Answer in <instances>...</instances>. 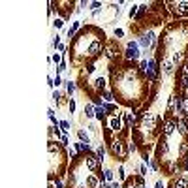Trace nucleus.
<instances>
[{
	"mask_svg": "<svg viewBox=\"0 0 188 188\" xmlns=\"http://www.w3.org/2000/svg\"><path fill=\"white\" fill-rule=\"evenodd\" d=\"M173 188H188V177H179L175 181Z\"/></svg>",
	"mask_w": 188,
	"mask_h": 188,
	"instance_id": "1a4fd4ad",
	"label": "nucleus"
},
{
	"mask_svg": "<svg viewBox=\"0 0 188 188\" xmlns=\"http://www.w3.org/2000/svg\"><path fill=\"white\" fill-rule=\"evenodd\" d=\"M115 36H119V38H122V36H124V30L117 28V30H115Z\"/></svg>",
	"mask_w": 188,
	"mask_h": 188,
	"instance_id": "7c9ffc66",
	"label": "nucleus"
},
{
	"mask_svg": "<svg viewBox=\"0 0 188 188\" xmlns=\"http://www.w3.org/2000/svg\"><path fill=\"white\" fill-rule=\"evenodd\" d=\"M75 88H77V85H75L74 81H66V90H68V94L75 92Z\"/></svg>",
	"mask_w": 188,
	"mask_h": 188,
	"instance_id": "2eb2a0df",
	"label": "nucleus"
},
{
	"mask_svg": "<svg viewBox=\"0 0 188 188\" xmlns=\"http://www.w3.org/2000/svg\"><path fill=\"white\" fill-rule=\"evenodd\" d=\"M171 6H175L173 10H175L177 15H186L188 13V2H177V4H171Z\"/></svg>",
	"mask_w": 188,
	"mask_h": 188,
	"instance_id": "423d86ee",
	"label": "nucleus"
},
{
	"mask_svg": "<svg viewBox=\"0 0 188 188\" xmlns=\"http://www.w3.org/2000/svg\"><path fill=\"white\" fill-rule=\"evenodd\" d=\"M179 75H182V77H188V62H186V64L181 68V71H179Z\"/></svg>",
	"mask_w": 188,
	"mask_h": 188,
	"instance_id": "aec40b11",
	"label": "nucleus"
},
{
	"mask_svg": "<svg viewBox=\"0 0 188 188\" xmlns=\"http://www.w3.org/2000/svg\"><path fill=\"white\" fill-rule=\"evenodd\" d=\"M79 26H81V23H79V21H75V23L71 25V28H68V36H70V38H71V36H74L75 32H77V28H79Z\"/></svg>",
	"mask_w": 188,
	"mask_h": 188,
	"instance_id": "4468645a",
	"label": "nucleus"
},
{
	"mask_svg": "<svg viewBox=\"0 0 188 188\" xmlns=\"http://www.w3.org/2000/svg\"><path fill=\"white\" fill-rule=\"evenodd\" d=\"M59 85H62V77H60V75H57V77L53 79V87H59Z\"/></svg>",
	"mask_w": 188,
	"mask_h": 188,
	"instance_id": "5701e85b",
	"label": "nucleus"
},
{
	"mask_svg": "<svg viewBox=\"0 0 188 188\" xmlns=\"http://www.w3.org/2000/svg\"><path fill=\"white\" fill-rule=\"evenodd\" d=\"M77 137H79V141H83V143H90V139H88V134L85 132V130H81V128L77 130Z\"/></svg>",
	"mask_w": 188,
	"mask_h": 188,
	"instance_id": "9b49d317",
	"label": "nucleus"
},
{
	"mask_svg": "<svg viewBox=\"0 0 188 188\" xmlns=\"http://www.w3.org/2000/svg\"><path fill=\"white\" fill-rule=\"evenodd\" d=\"M102 96H104V100L109 104V102H113V92H109V90H104L102 92Z\"/></svg>",
	"mask_w": 188,
	"mask_h": 188,
	"instance_id": "dca6fc26",
	"label": "nucleus"
},
{
	"mask_svg": "<svg viewBox=\"0 0 188 188\" xmlns=\"http://www.w3.org/2000/svg\"><path fill=\"white\" fill-rule=\"evenodd\" d=\"M104 117H105V109H104L102 105H98V107H96V119H98V120H104Z\"/></svg>",
	"mask_w": 188,
	"mask_h": 188,
	"instance_id": "ddd939ff",
	"label": "nucleus"
},
{
	"mask_svg": "<svg viewBox=\"0 0 188 188\" xmlns=\"http://www.w3.org/2000/svg\"><path fill=\"white\" fill-rule=\"evenodd\" d=\"M85 117H87V119L96 117V105H92V104H87V105H85Z\"/></svg>",
	"mask_w": 188,
	"mask_h": 188,
	"instance_id": "6e6552de",
	"label": "nucleus"
},
{
	"mask_svg": "<svg viewBox=\"0 0 188 188\" xmlns=\"http://www.w3.org/2000/svg\"><path fill=\"white\" fill-rule=\"evenodd\" d=\"M154 188H164V182L162 181H158V182H156V186Z\"/></svg>",
	"mask_w": 188,
	"mask_h": 188,
	"instance_id": "473e14b6",
	"label": "nucleus"
},
{
	"mask_svg": "<svg viewBox=\"0 0 188 188\" xmlns=\"http://www.w3.org/2000/svg\"><path fill=\"white\" fill-rule=\"evenodd\" d=\"M136 8H137V6H132V8H130V17H134V15H136V11H137Z\"/></svg>",
	"mask_w": 188,
	"mask_h": 188,
	"instance_id": "2f4dec72",
	"label": "nucleus"
},
{
	"mask_svg": "<svg viewBox=\"0 0 188 188\" xmlns=\"http://www.w3.org/2000/svg\"><path fill=\"white\" fill-rule=\"evenodd\" d=\"M104 179L107 182H113V171H111V169H105V171H104Z\"/></svg>",
	"mask_w": 188,
	"mask_h": 188,
	"instance_id": "f3484780",
	"label": "nucleus"
},
{
	"mask_svg": "<svg viewBox=\"0 0 188 188\" xmlns=\"http://www.w3.org/2000/svg\"><path fill=\"white\" fill-rule=\"evenodd\" d=\"M109 130L111 132H120V130H122V122H120L119 117H111L109 119Z\"/></svg>",
	"mask_w": 188,
	"mask_h": 188,
	"instance_id": "0eeeda50",
	"label": "nucleus"
},
{
	"mask_svg": "<svg viewBox=\"0 0 188 188\" xmlns=\"http://www.w3.org/2000/svg\"><path fill=\"white\" fill-rule=\"evenodd\" d=\"M104 154H105V149H104V147H102V145L96 147V156H98V158L102 160V158H104Z\"/></svg>",
	"mask_w": 188,
	"mask_h": 188,
	"instance_id": "a211bd4d",
	"label": "nucleus"
},
{
	"mask_svg": "<svg viewBox=\"0 0 188 188\" xmlns=\"http://www.w3.org/2000/svg\"><path fill=\"white\" fill-rule=\"evenodd\" d=\"M124 120H126V126H130V128L136 124V117L132 113H124Z\"/></svg>",
	"mask_w": 188,
	"mask_h": 188,
	"instance_id": "f8f14e48",
	"label": "nucleus"
},
{
	"mask_svg": "<svg viewBox=\"0 0 188 188\" xmlns=\"http://www.w3.org/2000/svg\"><path fill=\"white\" fill-rule=\"evenodd\" d=\"M59 126L62 128V132H68V130H70V122H68V120H60Z\"/></svg>",
	"mask_w": 188,
	"mask_h": 188,
	"instance_id": "6ab92c4d",
	"label": "nucleus"
},
{
	"mask_svg": "<svg viewBox=\"0 0 188 188\" xmlns=\"http://www.w3.org/2000/svg\"><path fill=\"white\" fill-rule=\"evenodd\" d=\"M53 62H55V64H60L62 62V59H60V55H53V59H51Z\"/></svg>",
	"mask_w": 188,
	"mask_h": 188,
	"instance_id": "bb28decb",
	"label": "nucleus"
},
{
	"mask_svg": "<svg viewBox=\"0 0 188 188\" xmlns=\"http://www.w3.org/2000/svg\"><path fill=\"white\" fill-rule=\"evenodd\" d=\"M68 109H70V113H74V111H75V100H70L68 102Z\"/></svg>",
	"mask_w": 188,
	"mask_h": 188,
	"instance_id": "b1692460",
	"label": "nucleus"
},
{
	"mask_svg": "<svg viewBox=\"0 0 188 188\" xmlns=\"http://www.w3.org/2000/svg\"><path fill=\"white\" fill-rule=\"evenodd\" d=\"M100 162L102 160L98 158V156H94V154L87 156V168L90 169V171H98V169H100Z\"/></svg>",
	"mask_w": 188,
	"mask_h": 188,
	"instance_id": "20e7f679",
	"label": "nucleus"
},
{
	"mask_svg": "<svg viewBox=\"0 0 188 188\" xmlns=\"http://www.w3.org/2000/svg\"><path fill=\"white\" fill-rule=\"evenodd\" d=\"M119 177L122 179V181H124V179H126V173H124V168H122V165H120V168H119Z\"/></svg>",
	"mask_w": 188,
	"mask_h": 188,
	"instance_id": "a878e982",
	"label": "nucleus"
},
{
	"mask_svg": "<svg viewBox=\"0 0 188 188\" xmlns=\"http://www.w3.org/2000/svg\"><path fill=\"white\" fill-rule=\"evenodd\" d=\"M139 173H141V177H145V175H147V165H145V164H141V165H139Z\"/></svg>",
	"mask_w": 188,
	"mask_h": 188,
	"instance_id": "393cba45",
	"label": "nucleus"
},
{
	"mask_svg": "<svg viewBox=\"0 0 188 188\" xmlns=\"http://www.w3.org/2000/svg\"><path fill=\"white\" fill-rule=\"evenodd\" d=\"M60 98H62V96H60V92H57V90L53 92V100H55V102H60Z\"/></svg>",
	"mask_w": 188,
	"mask_h": 188,
	"instance_id": "cd10ccee",
	"label": "nucleus"
},
{
	"mask_svg": "<svg viewBox=\"0 0 188 188\" xmlns=\"http://www.w3.org/2000/svg\"><path fill=\"white\" fill-rule=\"evenodd\" d=\"M173 68H175V62L165 59L164 60V71H165V74H173Z\"/></svg>",
	"mask_w": 188,
	"mask_h": 188,
	"instance_id": "9d476101",
	"label": "nucleus"
},
{
	"mask_svg": "<svg viewBox=\"0 0 188 188\" xmlns=\"http://www.w3.org/2000/svg\"><path fill=\"white\" fill-rule=\"evenodd\" d=\"M53 181H55V186H57V188H64V184H62L60 179H53Z\"/></svg>",
	"mask_w": 188,
	"mask_h": 188,
	"instance_id": "c85d7f7f",
	"label": "nucleus"
},
{
	"mask_svg": "<svg viewBox=\"0 0 188 188\" xmlns=\"http://www.w3.org/2000/svg\"><path fill=\"white\" fill-rule=\"evenodd\" d=\"M126 60H137L139 59V45L137 42H128L126 43V53H124Z\"/></svg>",
	"mask_w": 188,
	"mask_h": 188,
	"instance_id": "f03ea898",
	"label": "nucleus"
},
{
	"mask_svg": "<svg viewBox=\"0 0 188 188\" xmlns=\"http://www.w3.org/2000/svg\"><path fill=\"white\" fill-rule=\"evenodd\" d=\"M175 128H177V120L175 119H168V120H165V124H164L162 134H164V136H171Z\"/></svg>",
	"mask_w": 188,
	"mask_h": 188,
	"instance_id": "39448f33",
	"label": "nucleus"
},
{
	"mask_svg": "<svg viewBox=\"0 0 188 188\" xmlns=\"http://www.w3.org/2000/svg\"><path fill=\"white\" fill-rule=\"evenodd\" d=\"M109 149H111V154L115 156V158H119V160H126V156H128V147L124 145L120 139H113L109 143Z\"/></svg>",
	"mask_w": 188,
	"mask_h": 188,
	"instance_id": "f257e3e1",
	"label": "nucleus"
},
{
	"mask_svg": "<svg viewBox=\"0 0 188 188\" xmlns=\"http://www.w3.org/2000/svg\"><path fill=\"white\" fill-rule=\"evenodd\" d=\"M62 71H66V62H60L59 68H57V75H60Z\"/></svg>",
	"mask_w": 188,
	"mask_h": 188,
	"instance_id": "412c9836",
	"label": "nucleus"
},
{
	"mask_svg": "<svg viewBox=\"0 0 188 188\" xmlns=\"http://www.w3.org/2000/svg\"><path fill=\"white\" fill-rule=\"evenodd\" d=\"M184 158L186 160H184V164L181 165V169H182V171H188V156H184Z\"/></svg>",
	"mask_w": 188,
	"mask_h": 188,
	"instance_id": "c756f323",
	"label": "nucleus"
},
{
	"mask_svg": "<svg viewBox=\"0 0 188 188\" xmlns=\"http://www.w3.org/2000/svg\"><path fill=\"white\" fill-rule=\"evenodd\" d=\"M53 25H55V28H62V26H64V21L59 17V19H55V23H53Z\"/></svg>",
	"mask_w": 188,
	"mask_h": 188,
	"instance_id": "4be33fe9",
	"label": "nucleus"
},
{
	"mask_svg": "<svg viewBox=\"0 0 188 188\" xmlns=\"http://www.w3.org/2000/svg\"><path fill=\"white\" fill-rule=\"evenodd\" d=\"M153 43H154V34H153V32H145V34L139 38V45H141L143 49L151 47Z\"/></svg>",
	"mask_w": 188,
	"mask_h": 188,
	"instance_id": "7ed1b4c3",
	"label": "nucleus"
}]
</instances>
